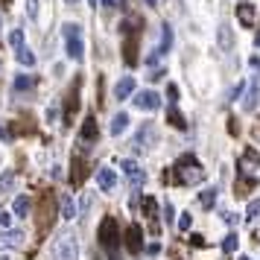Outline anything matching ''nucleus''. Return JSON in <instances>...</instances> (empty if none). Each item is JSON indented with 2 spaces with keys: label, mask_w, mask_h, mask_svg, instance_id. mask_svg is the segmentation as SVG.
I'll list each match as a JSON object with an SVG mask.
<instances>
[{
  "label": "nucleus",
  "mask_w": 260,
  "mask_h": 260,
  "mask_svg": "<svg viewBox=\"0 0 260 260\" xmlns=\"http://www.w3.org/2000/svg\"><path fill=\"white\" fill-rule=\"evenodd\" d=\"M53 260H79V243H76V237L71 231L56 237V243H53Z\"/></svg>",
  "instance_id": "nucleus-1"
},
{
  "label": "nucleus",
  "mask_w": 260,
  "mask_h": 260,
  "mask_svg": "<svg viewBox=\"0 0 260 260\" xmlns=\"http://www.w3.org/2000/svg\"><path fill=\"white\" fill-rule=\"evenodd\" d=\"M237 170L240 176L248 178V181H260V152L257 149H246L237 161Z\"/></svg>",
  "instance_id": "nucleus-2"
},
{
  "label": "nucleus",
  "mask_w": 260,
  "mask_h": 260,
  "mask_svg": "<svg viewBox=\"0 0 260 260\" xmlns=\"http://www.w3.org/2000/svg\"><path fill=\"white\" fill-rule=\"evenodd\" d=\"M202 178H205V170L193 158H181L178 161V181L181 184H199Z\"/></svg>",
  "instance_id": "nucleus-3"
},
{
  "label": "nucleus",
  "mask_w": 260,
  "mask_h": 260,
  "mask_svg": "<svg viewBox=\"0 0 260 260\" xmlns=\"http://www.w3.org/2000/svg\"><path fill=\"white\" fill-rule=\"evenodd\" d=\"M61 29H64V38H68V56L79 61L85 56L82 53V38H79V26L76 24H64Z\"/></svg>",
  "instance_id": "nucleus-4"
},
{
  "label": "nucleus",
  "mask_w": 260,
  "mask_h": 260,
  "mask_svg": "<svg viewBox=\"0 0 260 260\" xmlns=\"http://www.w3.org/2000/svg\"><path fill=\"white\" fill-rule=\"evenodd\" d=\"M100 243L106 248H114L117 246V222L108 216V219H103V225H100Z\"/></svg>",
  "instance_id": "nucleus-5"
},
{
  "label": "nucleus",
  "mask_w": 260,
  "mask_h": 260,
  "mask_svg": "<svg viewBox=\"0 0 260 260\" xmlns=\"http://www.w3.org/2000/svg\"><path fill=\"white\" fill-rule=\"evenodd\" d=\"M120 170L126 173V178H129L132 187H143L146 176H143V170H141L138 164H135V161H129V158H126V161H120Z\"/></svg>",
  "instance_id": "nucleus-6"
},
{
  "label": "nucleus",
  "mask_w": 260,
  "mask_h": 260,
  "mask_svg": "<svg viewBox=\"0 0 260 260\" xmlns=\"http://www.w3.org/2000/svg\"><path fill=\"white\" fill-rule=\"evenodd\" d=\"M114 184H117V173L111 167H100L96 170V187L103 193H108V190H114Z\"/></svg>",
  "instance_id": "nucleus-7"
},
{
  "label": "nucleus",
  "mask_w": 260,
  "mask_h": 260,
  "mask_svg": "<svg viewBox=\"0 0 260 260\" xmlns=\"http://www.w3.org/2000/svg\"><path fill=\"white\" fill-rule=\"evenodd\" d=\"M21 243H24V234H21V231H15V228H6V231H0V251L18 248Z\"/></svg>",
  "instance_id": "nucleus-8"
},
{
  "label": "nucleus",
  "mask_w": 260,
  "mask_h": 260,
  "mask_svg": "<svg viewBox=\"0 0 260 260\" xmlns=\"http://www.w3.org/2000/svg\"><path fill=\"white\" fill-rule=\"evenodd\" d=\"M135 106L141 108V111H155V108L161 106V96L155 94V91H141V94L135 96Z\"/></svg>",
  "instance_id": "nucleus-9"
},
{
  "label": "nucleus",
  "mask_w": 260,
  "mask_h": 260,
  "mask_svg": "<svg viewBox=\"0 0 260 260\" xmlns=\"http://www.w3.org/2000/svg\"><path fill=\"white\" fill-rule=\"evenodd\" d=\"M155 143V126L152 123H143V129L135 135V149H149Z\"/></svg>",
  "instance_id": "nucleus-10"
},
{
  "label": "nucleus",
  "mask_w": 260,
  "mask_h": 260,
  "mask_svg": "<svg viewBox=\"0 0 260 260\" xmlns=\"http://www.w3.org/2000/svg\"><path fill=\"white\" fill-rule=\"evenodd\" d=\"M132 91H135V79H132V76H123V79L114 85V96H117V100H126V96H132Z\"/></svg>",
  "instance_id": "nucleus-11"
},
{
  "label": "nucleus",
  "mask_w": 260,
  "mask_h": 260,
  "mask_svg": "<svg viewBox=\"0 0 260 260\" xmlns=\"http://www.w3.org/2000/svg\"><path fill=\"white\" fill-rule=\"evenodd\" d=\"M126 240H129V243H126V246H129V251H141V225H132L129 231H126Z\"/></svg>",
  "instance_id": "nucleus-12"
},
{
  "label": "nucleus",
  "mask_w": 260,
  "mask_h": 260,
  "mask_svg": "<svg viewBox=\"0 0 260 260\" xmlns=\"http://www.w3.org/2000/svg\"><path fill=\"white\" fill-rule=\"evenodd\" d=\"M257 100H260V76H254V82H251V91H248V96H246V103H243V106L251 111V108H257Z\"/></svg>",
  "instance_id": "nucleus-13"
},
{
  "label": "nucleus",
  "mask_w": 260,
  "mask_h": 260,
  "mask_svg": "<svg viewBox=\"0 0 260 260\" xmlns=\"http://www.w3.org/2000/svg\"><path fill=\"white\" fill-rule=\"evenodd\" d=\"M237 18L243 26H254V9L251 6H237Z\"/></svg>",
  "instance_id": "nucleus-14"
},
{
  "label": "nucleus",
  "mask_w": 260,
  "mask_h": 260,
  "mask_svg": "<svg viewBox=\"0 0 260 260\" xmlns=\"http://www.w3.org/2000/svg\"><path fill=\"white\" fill-rule=\"evenodd\" d=\"M61 219H76V202L71 196L61 199Z\"/></svg>",
  "instance_id": "nucleus-15"
},
{
  "label": "nucleus",
  "mask_w": 260,
  "mask_h": 260,
  "mask_svg": "<svg viewBox=\"0 0 260 260\" xmlns=\"http://www.w3.org/2000/svg\"><path fill=\"white\" fill-rule=\"evenodd\" d=\"M126 129H129V114H117L111 120V135H123Z\"/></svg>",
  "instance_id": "nucleus-16"
},
{
  "label": "nucleus",
  "mask_w": 260,
  "mask_h": 260,
  "mask_svg": "<svg viewBox=\"0 0 260 260\" xmlns=\"http://www.w3.org/2000/svg\"><path fill=\"white\" fill-rule=\"evenodd\" d=\"M219 47H222V50L234 47V38H231V26H228V24L219 26Z\"/></svg>",
  "instance_id": "nucleus-17"
},
{
  "label": "nucleus",
  "mask_w": 260,
  "mask_h": 260,
  "mask_svg": "<svg viewBox=\"0 0 260 260\" xmlns=\"http://www.w3.org/2000/svg\"><path fill=\"white\" fill-rule=\"evenodd\" d=\"M15 53H18V61H21V64H26V68L36 64V56H32V50L29 47H21V50H15Z\"/></svg>",
  "instance_id": "nucleus-18"
},
{
  "label": "nucleus",
  "mask_w": 260,
  "mask_h": 260,
  "mask_svg": "<svg viewBox=\"0 0 260 260\" xmlns=\"http://www.w3.org/2000/svg\"><path fill=\"white\" fill-rule=\"evenodd\" d=\"M29 213V199L26 196H18L15 199V216H26Z\"/></svg>",
  "instance_id": "nucleus-19"
},
{
  "label": "nucleus",
  "mask_w": 260,
  "mask_h": 260,
  "mask_svg": "<svg viewBox=\"0 0 260 260\" xmlns=\"http://www.w3.org/2000/svg\"><path fill=\"white\" fill-rule=\"evenodd\" d=\"M199 202H202V208H213L216 205V190H205L199 196Z\"/></svg>",
  "instance_id": "nucleus-20"
},
{
  "label": "nucleus",
  "mask_w": 260,
  "mask_h": 260,
  "mask_svg": "<svg viewBox=\"0 0 260 260\" xmlns=\"http://www.w3.org/2000/svg\"><path fill=\"white\" fill-rule=\"evenodd\" d=\"M170 44H173V29H170V26H164V32H161V50H158V53H167V50H170Z\"/></svg>",
  "instance_id": "nucleus-21"
},
{
  "label": "nucleus",
  "mask_w": 260,
  "mask_h": 260,
  "mask_svg": "<svg viewBox=\"0 0 260 260\" xmlns=\"http://www.w3.org/2000/svg\"><path fill=\"white\" fill-rule=\"evenodd\" d=\"M9 44H12L15 50H21L24 47V32H21V29H12V32H9Z\"/></svg>",
  "instance_id": "nucleus-22"
},
{
  "label": "nucleus",
  "mask_w": 260,
  "mask_h": 260,
  "mask_svg": "<svg viewBox=\"0 0 260 260\" xmlns=\"http://www.w3.org/2000/svg\"><path fill=\"white\" fill-rule=\"evenodd\" d=\"M237 243H240V240H237V234H228V237H225V243H222V251H225V254L237 251Z\"/></svg>",
  "instance_id": "nucleus-23"
},
{
  "label": "nucleus",
  "mask_w": 260,
  "mask_h": 260,
  "mask_svg": "<svg viewBox=\"0 0 260 260\" xmlns=\"http://www.w3.org/2000/svg\"><path fill=\"white\" fill-rule=\"evenodd\" d=\"M26 88H32V79L29 76H18L15 79V91H26Z\"/></svg>",
  "instance_id": "nucleus-24"
},
{
  "label": "nucleus",
  "mask_w": 260,
  "mask_h": 260,
  "mask_svg": "<svg viewBox=\"0 0 260 260\" xmlns=\"http://www.w3.org/2000/svg\"><path fill=\"white\" fill-rule=\"evenodd\" d=\"M170 120H173V126H176V129H184V126H187V123H184V117L178 114L176 108H170Z\"/></svg>",
  "instance_id": "nucleus-25"
},
{
  "label": "nucleus",
  "mask_w": 260,
  "mask_h": 260,
  "mask_svg": "<svg viewBox=\"0 0 260 260\" xmlns=\"http://www.w3.org/2000/svg\"><path fill=\"white\" fill-rule=\"evenodd\" d=\"M82 138H88V141H94V138H96V132H94V120H91V117L85 120V132H82Z\"/></svg>",
  "instance_id": "nucleus-26"
},
{
  "label": "nucleus",
  "mask_w": 260,
  "mask_h": 260,
  "mask_svg": "<svg viewBox=\"0 0 260 260\" xmlns=\"http://www.w3.org/2000/svg\"><path fill=\"white\" fill-rule=\"evenodd\" d=\"M257 213H260V199H251V202H248V211H246V216H248V219H254Z\"/></svg>",
  "instance_id": "nucleus-27"
},
{
  "label": "nucleus",
  "mask_w": 260,
  "mask_h": 260,
  "mask_svg": "<svg viewBox=\"0 0 260 260\" xmlns=\"http://www.w3.org/2000/svg\"><path fill=\"white\" fill-rule=\"evenodd\" d=\"M15 184V176L12 173H3V176H0V190H9Z\"/></svg>",
  "instance_id": "nucleus-28"
},
{
  "label": "nucleus",
  "mask_w": 260,
  "mask_h": 260,
  "mask_svg": "<svg viewBox=\"0 0 260 260\" xmlns=\"http://www.w3.org/2000/svg\"><path fill=\"white\" fill-rule=\"evenodd\" d=\"M190 222H193V216H190V211L178 216V228H181V231H190Z\"/></svg>",
  "instance_id": "nucleus-29"
},
{
  "label": "nucleus",
  "mask_w": 260,
  "mask_h": 260,
  "mask_svg": "<svg viewBox=\"0 0 260 260\" xmlns=\"http://www.w3.org/2000/svg\"><path fill=\"white\" fill-rule=\"evenodd\" d=\"M26 15H29L32 21L38 18V0H26Z\"/></svg>",
  "instance_id": "nucleus-30"
},
{
  "label": "nucleus",
  "mask_w": 260,
  "mask_h": 260,
  "mask_svg": "<svg viewBox=\"0 0 260 260\" xmlns=\"http://www.w3.org/2000/svg\"><path fill=\"white\" fill-rule=\"evenodd\" d=\"M0 222H3V231H6V228H9V225H12V213H0Z\"/></svg>",
  "instance_id": "nucleus-31"
},
{
  "label": "nucleus",
  "mask_w": 260,
  "mask_h": 260,
  "mask_svg": "<svg viewBox=\"0 0 260 260\" xmlns=\"http://www.w3.org/2000/svg\"><path fill=\"white\" fill-rule=\"evenodd\" d=\"M173 213H176V211H173V205L167 202V205H164V216H167V222H173Z\"/></svg>",
  "instance_id": "nucleus-32"
},
{
  "label": "nucleus",
  "mask_w": 260,
  "mask_h": 260,
  "mask_svg": "<svg viewBox=\"0 0 260 260\" xmlns=\"http://www.w3.org/2000/svg\"><path fill=\"white\" fill-rule=\"evenodd\" d=\"M103 6H108V9H117V6H123V0H103Z\"/></svg>",
  "instance_id": "nucleus-33"
},
{
  "label": "nucleus",
  "mask_w": 260,
  "mask_h": 260,
  "mask_svg": "<svg viewBox=\"0 0 260 260\" xmlns=\"http://www.w3.org/2000/svg\"><path fill=\"white\" fill-rule=\"evenodd\" d=\"M146 251H149V254H158V251H161V246H158V243H149V246H146Z\"/></svg>",
  "instance_id": "nucleus-34"
},
{
  "label": "nucleus",
  "mask_w": 260,
  "mask_h": 260,
  "mask_svg": "<svg viewBox=\"0 0 260 260\" xmlns=\"http://www.w3.org/2000/svg\"><path fill=\"white\" fill-rule=\"evenodd\" d=\"M251 68H254V71L260 73V59H257V56H254V59H251Z\"/></svg>",
  "instance_id": "nucleus-35"
},
{
  "label": "nucleus",
  "mask_w": 260,
  "mask_h": 260,
  "mask_svg": "<svg viewBox=\"0 0 260 260\" xmlns=\"http://www.w3.org/2000/svg\"><path fill=\"white\" fill-rule=\"evenodd\" d=\"M155 3H158V0H146V6H155Z\"/></svg>",
  "instance_id": "nucleus-36"
},
{
  "label": "nucleus",
  "mask_w": 260,
  "mask_h": 260,
  "mask_svg": "<svg viewBox=\"0 0 260 260\" xmlns=\"http://www.w3.org/2000/svg\"><path fill=\"white\" fill-rule=\"evenodd\" d=\"M0 138H6V132H3V129H0Z\"/></svg>",
  "instance_id": "nucleus-37"
},
{
  "label": "nucleus",
  "mask_w": 260,
  "mask_h": 260,
  "mask_svg": "<svg viewBox=\"0 0 260 260\" xmlns=\"http://www.w3.org/2000/svg\"><path fill=\"white\" fill-rule=\"evenodd\" d=\"M64 3H79V0H64Z\"/></svg>",
  "instance_id": "nucleus-38"
},
{
  "label": "nucleus",
  "mask_w": 260,
  "mask_h": 260,
  "mask_svg": "<svg viewBox=\"0 0 260 260\" xmlns=\"http://www.w3.org/2000/svg\"><path fill=\"white\" fill-rule=\"evenodd\" d=\"M240 260H251V257H246V254H243V257H240Z\"/></svg>",
  "instance_id": "nucleus-39"
},
{
  "label": "nucleus",
  "mask_w": 260,
  "mask_h": 260,
  "mask_svg": "<svg viewBox=\"0 0 260 260\" xmlns=\"http://www.w3.org/2000/svg\"><path fill=\"white\" fill-rule=\"evenodd\" d=\"M257 47H260V36H257Z\"/></svg>",
  "instance_id": "nucleus-40"
},
{
  "label": "nucleus",
  "mask_w": 260,
  "mask_h": 260,
  "mask_svg": "<svg viewBox=\"0 0 260 260\" xmlns=\"http://www.w3.org/2000/svg\"><path fill=\"white\" fill-rule=\"evenodd\" d=\"M0 260H9V257H0Z\"/></svg>",
  "instance_id": "nucleus-41"
}]
</instances>
